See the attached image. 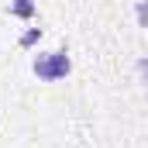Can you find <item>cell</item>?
Listing matches in <instances>:
<instances>
[{"label": "cell", "mask_w": 148, "mask_h": 148, "mask_svg": "<svg viewBox=\"0 0 148 148\" xmlns=\"http://www.w3.org/2000/svg\"><path fill=\"white\" fill-rule=\"evenodd\" d=\"M73 69V62H69V55H66V48L62 52H38L35 62H31V73L38 79H45V83H55V79H66Z\"/></svg>", "instance_id": "1"}, {"label": "cell", "mask_w": 148, "mask_h": 148, "mask_svg": "<svg viewBox=\"0 0 148 148\" xmlns=\"http://www.w3.org/2000/svg\"><path fill=\"white\" fill-rule=\"evenodd\" d=\"M35 0H10V14L14 17H21V21H31L35 17Z\"/></svg>", "instance_id": "2"}, {"label": "cell", "mask_w": 148, "mask_h": 148, "mask_svg": "<svg viewBox=\"0 0 148 148\" xmlns=\"http://www.w3.org/2000/svg\"><path fill=\"white\" fill-rule=\"evenodd\" d=\"M134 17H138V28H148V0L134 3Z\"/></svg>", "instance_id": "3"}, {"label": "cell", "mask_w": 148, "mask_h": 148, "mask_svg": "<svg viewBox=\"0 0 148 148\" xmlns=\"http://www.w3.org/2000/svg\"><path fill=\"white\" fill-rule=\"evenodd\" d=\"M38 38H41V28H31V31H24V35H21V48H31Z\"/></svg>", "instance_id": "4"}, {"label": "cell", "mask_w": 148, "mask_h": 148, "mask_svg": "<svg viewBox=\"0 0 148 148\" xmlns=\"http://www.w3.org/2000/svg\"><path fill=\"white\" fill-rule=\"evenodd\" d=\"M138 76H141V83L148 86V55H145V59H138Z\"/></svg>", "instance_id": "5"}]
</instances>
